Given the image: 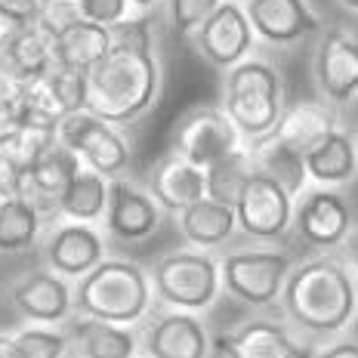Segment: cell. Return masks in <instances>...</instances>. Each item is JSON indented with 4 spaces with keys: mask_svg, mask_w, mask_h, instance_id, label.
<instances>
[{
    "mask_svg": "<svg viewBox=\"0 0 358 358\" xmlns=\"http://www.w3.org/2000/svg\"><path fill=\"white\" fill-rule=\"evenodd\" d=\"M56 69H69L87 74L111 50V31L106 25H93V22H74L62 34L50 41Z\"/></svg>",
    "mask_w": 358,
    "mask_h": 358,
    "instance_id": "cell-25",
    "label": "cell"
},
{
    "mask_svg": "<svg viewBox=\"0 0 358 358\" xmlns=\"http://www.w3.org/2000/svg\"><path fill=\"white\" fill-rule=\"evenodd\" d=\"M139 352L143 358H210L213 340L192 312L152 309L139 327Z\"/></svg>",
    "mask_w": 358,
    "mask_h": 358,
    "instance_id": "cell-12",
    "label": "cell"
},
{
    "mask_svg": "<svg viewBox=\"0 0 358 358\" xmlns=\"http://www.w3.org/2000/svg\"><path fill=\"white\" fill-rule=\"evenodd\" d=\"M43 216L28 201L6 198L0 201V253H25L41 238Z\"/></svg>",
    "mask_w": 358,
    "mask_h": 358,
    "instance_id": "cell-28",
    "label": "cell"
},
{
    "mask_svg": "<svg viewBox=\"0 0 358 358\" xmlns=\"http://www.w3.org/2000/svg\"><path fill=\"white\" fill-rule=\"evenodd\" d=\"M16 80H13L10 78V74H6L3 69H0V99H6V96H13V93H16Z\"/></svg>",
    "mask_w": 358,
    "mask_h": 358,
    "instance_id": "cell-43",
    "label": "cell"
},
{
    "mask_svg": "<svg viewBox=\"0 0 358 358\" xmlns=\"http://www.w3.org/2000/svg\"><path fill=\"white\" fill-rule=\"evenodd\" d=\"M43 268L65 281H80L106 259V238L96 226L84 222H56L41 244Z\"/></svg>",
    "mask_w": 358,
    "mask_h": 358,
    "instance_id": "cell-15",
    "label": "cell"
},
{
    "mask_svg": "<svg viewBox=\"0 0 358 358\" xmlns=\"http://www.w3.org/2000/svg\"><path fill=\"white\" fill-rule=\"evenodd\" d=\"M0 69L10 74L16 84L22 80L41 78L53 69V50H50V37H43L34 25H28L19 34V41L13 43V50L6 53V59L0 62Z\"/></svg>",
    "mask_w": 358,
    "mask_h": 358,
    "instance_id": "cell-29",
    "label": "cell"
},
{
    "mask_svg": "<svg viewBox=\"0 0 358 358\" xmlns=\"http://www.w3.org/2000/svg\"><path fill=\"white\" fill-rule=\"evenodd\" d=\"M315 84L324 102L334 108L346 106L358 96V34L349 28H331L315 47Z\"/></svg>",
    "mask_w": 358,
    "mask_h": 358,
    "instance_id": "cell-13",
    "label": "cell"
},
{
    "mask_svg": "<svg viewBox=\"0 0 358 358\" xmlns=\"http://www.w3.org/2000/svg\"><path fill=\"white\" fill-rule=\"evenodd\" d=\"M232 210H235L238 232H244L259 244H272V241H281L290 232L294 198L278 182H272L268 176L253 170V176L244 182Z\"/></svg>",
    "mask_w": 358,
    "mask_h": 358,
    "instance_id": "cell-10",
    "label": "cell"
},
{
    "mask_svg": "<svg viewBox=\"0 0 358 358\" xmlns=\"http://www.w3.org/2000/svg\"><path fill=\"white\" fill-rule=\"evenodd\" d=\"M106 204H108V179L80 167V173L71 179L69 189L59 198L56 216H62L65 222L93 226V222H99L106 216Z\"/></svg>",
    "mask_w": 358,
    "mask_h": 358,
    "instance_id": "cell-27",
    "label": "cell"
},
{
    "mask_svg": "<svg viewBox=\"0 0 358 358\" xmlns=\"http://www.w3.org/2000/svg\"><path fill=\"white\" fill-rule=\"evenodd\" d=\"M241 10L250 22V31L275 47L296 43L322 28L318 13L306 0H248Z\"/></svg>",
    "mask_w": 358,
    "mask_h": 358,
    "instance_id": "cell-18",
    "label": "cell"
},
{
    "mask_svg": "<svg viewBox=\"0 0 358 358\" xmlns=\"http://www.w3.org/2000/svg\"><path fill=\"white\" fill-rule=\"evenodd\" d=\"M155 309L148 272L133 259L106 257L74 285V315L136 327Z\"/></svg>",
    "mask_w": 358,
    "mask_h": 358,
    "instance_id": "cell-3",
    "label": "cell"
},
{
    "mask_svg": "<svg viewBox=\"0 0 358 358\" xmlns=\"http://www.w3.org/2000/svg\"><path fill=\"white\" fill-rule=\"evenodd\" d=\"M74 22H80L78 0H47V3H43V10L37 13L34 28L43 37H50V41H53L56 34H62L69 25H74Z\"/></svg>",
    "mask_w": 358,
    "mask_h": 358,
    "instance_id": "cell-34",
    "label": "cell"
},
{
    "mask_svg": "<svg viewBox=\"0 0 358 358\" xmlns=\"http://www.w3.org/2000/svg\"><path fill=\"white\" fill-rule=\"evenodd\" d=\"M22 182H25V167H22L6 148H0V201L19 198Z\"/></svg>",
    "mask_w": 358,
    "mask_h": 358,
    "instance_id": "cell-36",
    "label": "cell"
},
{
    "mask_svg": "<svg viewBox=\"0 0 358 358\" xmlns=\"http://www.w3.org/2000/svg\"><path fill=\"white\" fill-rule=\"evenodd\" d=\"M312 358H358V340L355 337H337L318 346Z\"/></svg>",
    "mask_w": 358,
    "mask_h": 358,
    "instance_id": "cell-39",
    "label": "cell"
},
{
    "mask_svg": "<svg viewBox=\"0 0 358 358\" xmlns=\"http://www.w3.org/2000/svg\"><path fill=\"white\" fill-rule=\"evenodd\" d=\"M164 210L155 204L143 185L130 182V179H111L108 182V204H106V232L124 244L145 241L158 232Z\"/></svg>",
    "mask_w": 358,
    "mask_h": 358,
    "instance_id": "cell-16",
    "label": "cell"
},
{
    "mask_svg": "<svg viewBox=\"0 0 358 358\" xmlns=\"http://www.w3.org/2000/svg\"><path fill=\"white\" fill-rule=\"evenodd\" d=\"M71 358H136L139 355V331L121 327L96 318L71 315L65 322Z\"/></svg>",
    "mask_w": 358,
    "mask_h": 358,
    "instance_id": "cell-21",
    "label": "cell"
},
{
    "mask_svg": "<svg viewBox=\"0 0 358 358\" xmlns=\"http://www.w3.org/2000/svg\"><path fill=\"white\" fill-rule=\"evenodd\" d=\"M306 164V179L318 182L322 189H334L349 179L358 176V145L355 136L346 130H334L331 136H324L315 148L303 155Z\"/></svg>",
    "mask_w": 358,
    "mask_h": 358,
    "instance_id": "cell-23",
    "label": "cell"
},
{
    "mask_svg": "<svg viewBox=\"0 0 358 358\" xmlns=\"http://www.w3.org/2000/svg\"><path fill=\"white\" fill-rule=\"evenodd\" d=\"M56 130H47V127H22V130L16 133V136H13V143L6 145V152L13 155V158H16L22 167H31V164L41 158L43 152H47L50 145L56 143Z\"/></svg>",
    "mask_w": 358,
    "mask_h": 358,
    "instance_id": "cell-33",
    "label": "cell"
},
{
    "mask_svg": "<svg viewBox=\"0 0 358 358\" xmlns=\"http://www.w3.org/2000/svg\"><path fill=\"white\" fill-rule=\"evenodd\" d=\"M127 10H130V3H127V0H78L80 19L93 22V25H106V28L124 22Z\"/></svg>",
    "mask_w": 358,
    "mask_h": 358,
    "instance_id": "cell-35",
    "label": "cell"
},
{
    "mask_svg": "<svg viewBox=\"0 0 358 358\" xmlns=\"http://www.w3.org/2000/svg\"><path fill=\"white\" fill-rule=\"evenodd\" d=\"M216 352L222 358H312V343L278 318H248L216 337Z\"/></svg>",
    "mask_w": 358,
    "mask_h": 358,
    "instance_id": "cell-11",
    "label": "cell"
},
{
    "mask_svg": "<svg viewBox=\"0 0 358 358\" xmlns=\"http://www.w3.org/2000/svg\"><path fill=\"white\" fill-rule=\"evenodd\" d=\"M28 25H22V22H16V19H10V16H3L0 13V62L6 59V53L13 50V43L19 41V34L25 31Z\"/></svg>",
    "mask_w": 358,
    "mask_h": 358,
    "instance_id": "cell-40",
    "label": "cell"
},
{
    "mask_svg": "<svg viewBox=\"0 0 358 358\" xmlns=\"http://www.w3.org/2000/svg\"><path fill=\"white\" fill-rule=\"evenodd\" d=\"M222 0H167V13H170V25L179 37L195 34L207 19L213 16V10Z\"/></svg>",
    "mask_w": 358,
    "mask_h": 358,
    "instance_id": "cell-32",
    "label": "cell"
},
{
    "mask_svg": "<svg viewBox=\"0 0 358 358\" xmlns=\"http://www.w3.org/2000/svg\"><path fill=\"white\" fill-rule=\"evenodd\" d=\"M195 47L198 53L216 69H235L244 62L253 47V31L244 10L238 3H220L213 16L195 31Z\"/></svg>",
    "mask_w": 358,
    "mask_h": 358,
    "instance_id": "cell-17",
    "label": "cell"
},
{
    "mask_svg": "<svg viewBox=\"0 0 358 358\" xmlns=\"http://www.w3.org/2000/svg\"><path fill=\"white\" fill-rule=\"evenodd\" d=\"M130 6H139V10H148L152 3H158V0H127Z\"/></svg>",
    "mask_w": 358,
    "mask_h": 358,
    "instance_id": "cell-44",
    "label": "cell"
},
{
    "mask_svg": "<svg viewBox=\"0 0 358 358\" xmlns=\"http://www.w3.org/2000/svg\"><path fill=\"white\" fill-rule=\"evenodd\" d=\"M337 3H343L346 10H352V13H358V0H337Z\"/></svg>",
    "mask_w": 358,
    "mask_h": 358,
    "instance_id": "cell-45",
    "label": "cell"
},
{
    "mask_svg": "<svg viewBox=\"0 0 358 358\" xmlns=\"http://www.w3.org/2000/svg\"><path fill=\"white\" fill-rule=\"evenodd\" d=\"M179 232H182L185 244H189L192 250L210 253L216 248H222V244H229L232 235L238 232L235 210L220 204V201L201 198L179 213Z\"/></svg>",
    "mask_w": 358,
    "mask_h": 358,
    "instance_id": "cell-24",
    "label": "cell"
},
{
    "mask_svg": "<svg viewBox=\"0 0 358 358\" xmlns=\"http://www.w3.org/2000/svg\"><path fill=\"white\" fill-rule=\"evenodd\" d=\"M25 127V117H22V106H19V87L13 96L0 99V148H6L13 143V136Z\"/></svg>",
    "mask_w": 358,
    "mask_h": 358,
    "instance_id": "cell-37",
    "label": "cell"
},
{
    "mask_svg": "<svg viewBox=\"0 0 358 358\" xmlns=\"http://www.w3.org/2000/svg\"><path fill=\"white\" fill-rule=\"evenodd\" d=\"M238 148H241V136H238L232 121L222 115V108L198 106L176 121L170 152L189 161L192 167L207 170L222 158H229V155H235Z\"/></svg>",
    "mask_w": 358,
    "mask_h": 358,
    "instance_id": "cell-8",
    "label": "cell"
},
{
    "mask_svg": "<svg viewBox=\"0 0 358 358\" xmlns=\"http://www.w3.org/2000/svg\"><path fill=\"white\" fill-rule=\"evenodd\" d=\"M334 130H337V108L324 99H303L281 111L278 124L268 136H275L281 145L294 148L296 155H306L324 136H331Z\"/></svg>",
    "mask_w": 358,
    "mask_h": 358,
    "instance_id": "cell-22",
    "label": "cell"
},
{
    "mask_svg": "<svg viewBox=\"0 0 358 358\" xmlns=\"http://www.w3.org/2000/svg\"><path fill=\"white\" fill-rule=\"evenodd\" d=\"M343 248H346V266L358 275V226H352V232L343 241Z\"/></svg>",
    "mask_w": 358,
    "mask_h": 358,
    "instance_id": "cell-41",
    "label": "cell"
},
{
    "mask_svg": "<svg viewBox=\"0 0 358 358\" xmlns=\"http://www.w3.org/2000/svg\"><path fill=\"white\" fill-rule=\"evenodd\" d=\"M0 358H19L16 343H13V334H0Z\"/></svg>",
    "mask_w": 358,
    "mask_h": 358,
    "instance_id": "cell-42",
    "label": "cell"
},
{
    "mask_svg": "<svg viewBox=\"0 0 358 358\" xmlns=\"http://www.w3.org/2000/svg\"><path fill=\"white\" fill-rule=\"evenodd\" d=\"M285 111V84L268 62L244 59L229 69L222 84V115L232 121L238 136L253 143L275 130Z\"/></svg>",
    "mask_w": 358,
    "mask_h": 358,
    "instance_id": "cell-4",
    "label": "cell"
},
{
    "mask_svg": "<svg viewBox=\"0 0 358 358\" xmlns=\"http://www.w3.org/2000/svg\"><path fill=\"white\" fill-rule=\"evenodd\" d=\"M47 0H0V13L10 19L22 22V25H34L37 13L43 10Z\"/></svg>",
    "mask_w": 358,
    "mask_h": 358,
    "instance_id": "cell-38",
    "label": "cell"
},
{
    "mask_svg": "<svg viewBox=\"0 0 358 358\" xmlns=\"http://www.w3.org/2000/svg\"><path fill=\"white\" fill-rule=\"evenodd\" d=\"M56 136L69 152L78 155V161L87 170L111 179H121L130 167V145L117 133V127H111L99 117H93L90 111H74L62 124L56 127Z\"/></svg>",
    "mask_w": 358,
    "mask_h": 358,
    "instance_id": "cell-7",
    "label": "cell"
},
{
    "mask_svg": "<svg viewBox=\"0 0 358 358\" xmlns=\"http://www.w3.org/2000/svg\"><path fill=\"white\" fill-rule=\"evenodd\" d=\"M145 192L155 198V204L167 213H182L185 207H192L195 201L207 198L204 189V170L192 167L189 161H182L179 155L167 152L158 158L148 170Z\"/></svg>",
    "mask_w": 358,
    "mask_h": 358,
    "instance_id": "cell-20",
    "label": "cell"
},
{
    "mask_svg": "<svg viewBox=\"0 0 358 358\" xmlns=\"http://www.w3.org/2000/svg\"><path fill=\"white\" fill-rule=\"evenodd\" d=\"M10 303L28 324L62 327L74 315V287L50 268H31L10 285Z\"/></svg>",
    "mask_w": 358,
    "mask_h": 358,
    "instance_id": "cell-14",
    "label": "cell"
},
{
    "mask_svg": "<svg viewBox=\"0 0 358 358\" xmlns=\"http://www.w3.org/2000/svg\"><path fill=\"white\" fill-rule=\"evenodd\" d=\"M296 259L281 248H241L220 259V287L250 309H268L281 300Z\"/></svg>",
    "mask_w": 358,
    "mask_h": 358,
    "instance_id": "cell-6",
    "label": "cell"
},
{
    "mask_svg": "<svg viewBox=\"0 0 358 358\" xmlns=\"http://www.w3.org/2000/svg\"><path fill=\"white\" fill-rule=\"evenodd\" d=\"M80 167H84V164L78 161V155L69 152V148L56 139V143L25 170V182H22L19 198L28 201L43 220H47V216H56L59 198H62V192L69 189L71 179L80 173Z\"/></svg>",
    "mask_w": 358,
    "mask_h": 358,
    "instance_id": "cell-19",
    "label": "cell"
},
{
    "mask_svg": "<svg viewBox=\"0 0 358 358\" xmlns=\"http://www.w3.org/2000/svg\"><path fill=\"white\" fill-rule=\"evenodd\" d=\"M244 148H248V158L253 164V170H257V173H263V176H268L272 182H278L290 198H296L300 192H306V164H303V155H296L294 148L281 145L275 136L253 139V143H248Z\"/></svg>",
    "mask_w": 358,
    "mask_h": 358,
    "instance_id": "cell-26",
    "label": "cell"
},
{
    "mask_svg": "<svg viewBox=\"0 0 358 358\" xmlns=\"http://www.w3.org/2000/svg\"><path fill=\"white\" fill-rule=\"evenodd\" d=\"M281 312L309 340H337L358 318V275L334 253L300 259L281 290Z\"/></svg>",
    "mask_w": 358,
    "mask_h": 358,
    "instance_id": "cell-1",
    "label": "cell"
},
{
    "mask_svg": "<svg viewBox=\"0 0 358 358\" xmlns=\"http://www.w3.org/2000/svg\"><path fill=\"white\" fill-rule=\"evenodd\" d=\"M69 358H71V355H69Z\"/></svg>",
    "mask_w": 358,
    "mask_h": 358,
    "instance_id": "cell-47",
    "label": "cell"
},
{
    "mask_svg": "<svg viewBox=\"0 0 358 358\" xmlns=\"http://www.w3.org/2000/svg\"><path fill=\"white\" fill-rule=\"evenodd\" d=\"M161 93V65L152 43L111 41V50L87 71V106L111 127L136 124L152 111Z\"/></svg>",
    "mask_w": 358,
    "mask_h": 358,
    "instance_id": "cell-2",
    "label": "cell"
},
{
    "mask_svg": "<svg viewBox=\"0 0 358 358\" xmlns=\"http://www.w3.org/2000/svg\"><path fill=\"white\" fill-rule=\"evenodd\" d=\"M136 358H143V355H136Z\"/></svg>",
    "mask_w": 358,
    "mask_h": 358,
    "instance_id": "cell-46",
    "label": "cell"
},
{
    "mask_svg": "<svg viewBox=\"0 0 358 358\" xmlns=\"http://www.w3.org/2000/svg\"><path fill=\"white\" fill-rule=\"evenodd\" d=\"M250 176H253V164L248 158V148L241 145L235 155H229V158H222L220 164L204 170L207 198L220 201V204H226V207H235V201Z\"/></svg>",
    "mask_w": 358,
    "mask_h": 358,
    "instance_id": "cell-30",
    "label": "cell"
},
{
    "mask_svg": "<svg viewBox=\"0 0 358 358\" xmlns=\"http://www.w3.org/2000/svg\"><path fill=\"white\" fill-rule=\"evenodd\" d=\"M19 358H69V337L62 327L28 324L13 334Z\"/></svg>",
    "mask_w": 358,
    "mask_h": 358,
    "instance_id": "cell-31",
    "label": "cell"
},
{
    "mask_svg": "<svg viewBox=\"0 0 358 358\" xmlns=\"http://www.w3.org/2000/svg\"><path fill=\"white\" fill-rule=\"evenodd\" d=\"M352 207L337 189H309L294 198L290 229L312 250L331 253L352 232Z\"/></svg>",
    "mask_w": 358,
    "mask_h": 358,
    "instance_id": "cell-9",
    "label": "cell"
},
{
    "mask_svg": "<svg viewBox=\"0 0 358 358\" xmlns=\"http://www.w3.org/2000/svg\"><path fill=\"white\" fill-rule=\"evenodd\" d=\"M152 294L164 309L198 312L210 309L220 296V259L204 250H170L158 257V263L148 272Z\"/></svg>",
    "mask_w": 358,
    "mask_h": 358,
    "instance_id": "cell-5",
    "label": "cell"
}]
</instances>
